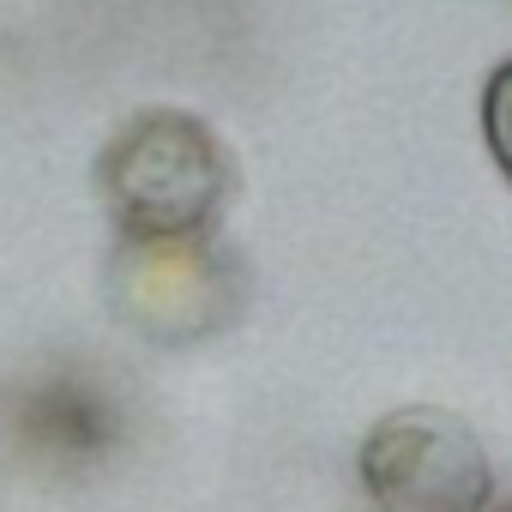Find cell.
Listing matches in <instances>:
<instances>
[{
	"instance_id": "277c9868",
	"label": "cell",
	"mask_w": 512,
	"mask_h": 512,
	"mask_svg": "<svg viewBox=\"0 0 512 512\" xmlns=\"http://www.w3.org/2000/svg\"><path fill=\"white\" fill-rule=\"evenodd\" d=\"M7 416L19 446L49 464H103L127 434V410L97 368H43L19 386Z\"/></svg>"
},
{
	"instance_id": "6da1fadb",
	"label": "cell",
	"mask_w": 512,
	"mask_h": 512,
	"mask_svg": "<svg viewBox=\"0 0 512 512\" xmlns=\"http://www.w3.org/2000/svg\"><path fill=\"white\" fill-rule=\"evenodd\" d=\"M97 199L121 235H211L235 199V157L199 115L145 109L103 145Z\"/></svg>"
},
{
	"instance_id": "7a4b0ae2",
	"label": "cell",
	"mask_w": 512,
	"mask_h": 512,
	"mask_svg": "<svg viewBox=\"0 0 512 512\" xmlns=\"http://www.w3.org/2000/svg\"><path fill=\"white\" fill-rule=\"evenodd\" d=\"M241 260L211 235H121L109 308L151 344H199L241 314Z\"/></svg>"
},
{
	"instance_id": "3957f363",
	"label": "cell",
	"mask_w": 512,
	"mask_h": 512,
	"mask_svg": "<svg viewBox=\"0 0 512 512\" xmlns=\"http://www.w3.org/2000/svg\"><path fill=\"white\" fill-rule=\"evenodd\" d=\"M362 488L380 512H488L494 464L452 410H392L362 440Z\"/></svg>"
},
{
	"instance_id": "5b68a950",
	"label": "cell",
	"mask_w": 512,
	"mask_h": 512,
	"mask_svg": "<svg viewBox=\"0 0 512 512\" xmlns=\"http://www.w3.org/2000/svg\"><path fill=\"white\" fill-rule=\"evenodd\" d=\"M482 139H488V157L500 163V175L512 181V61L494 67V79L482 91Z\"/></svg>"
}]
</instances>
